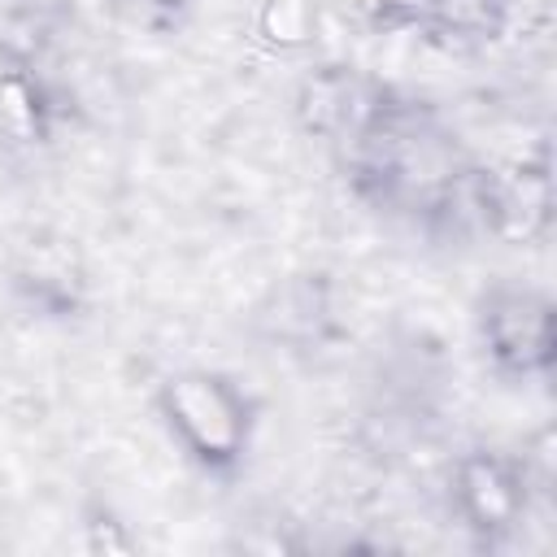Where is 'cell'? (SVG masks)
<instances>
[{"label": "cell", "mask_w": 557, "mask_h": 557, "mask_svg": "<svg viewBox=\"0 0 557 557\" xmlns=\"http://www.w3.org/2000/svg\"><path fill=\"white\" fill-rule=\"evenodd\" d=\"M74 22V0H0V61L44 65Z\"/></svg>", "instance_id": "9c48e42d"}, {"label": "cell", "mask_w": 557, "mask_h": 557, "mask_svg": "<svg viewBox=\"0 0 557 557\" xmlns=\"http://www.w3.org/2000/svg\"><path fill=\"white\" fill-rule=\"evenodd\" d=\"M252 35L274 52H300L318 35V0H261Z\"/></svg>", "instance_id": "30bf717a"}, {"label": "cell", "mask_w": 557, "mask_h": 557, "mask_svg": "<svg viewBox=\"0 0 557 557\" xmlns=\"http://www.w3.org/2000/svg\"><path fill=\"white\" fill-rule=\"evenodd\" d=\"M474 335L492 374L509 383L553 370V300L527 283H487L474 305Z\"/></svg>", "instance_id": "3957f363"}, {"label": "cell", "mask_w": 557, "mask_h": 557, "mask_svg": "<svg viewBox=\"0 0 557 557\" xmlns=\"http://www.w3.org/2000/svg\"><path fill=\"white\" fill-rule=\"evenodd\" d=\"M65 117L44 65H4L0 61V148L4 152H35L48 148L57 122Z\"/></svg>", "instance_id": "ba28073f"}, {"label": "cell", "mask_w": 557, "mask_h": 557, "mask_svg": "<svg viewBox=\"0 0 557 557\" xmlns=\"http://www.w3.org/2000/svg\"><path fill=\"white\" fill-rule=\"evenodd\" d=\"M383 96H387V83L366 78L352 65L326 61V65H313L296 83L292 113H296L305 135H313L331 148H344L370 122V113L383 104Z\"/></svg>", "instance_id": "8992f818"}, {"label": "cell", "mask_w": 557, "mask_h": 557, "mask_svg": "<svg viewBox=\"0 0 557 557\" xmlns=\"http://www.w3.org/2000/svg\"><path fill=\"white\" fill-rule=\"evenodd\" d=\"M335 9L366 26V30H405V26H426L431 0H335Z\"/></svg>", "instance_id": "8fae6325"}, {"label": "cell", "mask_w": 557, "mask_h": 557, "mask_svg": "<svg viewBox=\"0 0 557 557\" xmlns=\"http://www.w3.org/2000/svg\"><path fill=\"white\" fill-rule=\"evenodd\" d=\"M196 0H113V13L144 35H174L191 17Z\"/></svg>", "instance_id": "7c38bea8"}, {"label": "cell", "mask_w": 557, "mask_h": 557, "mask_svg": "<svg viewBox=\"0 0 557 557\" xmlns=\"http://www.w3.org/2000/svg\"><path fill=\"white\" fill-rule=\"evenodd\" d=\"M331 283L322 274H296L257 305V331L287 352L322 348L331 339Z\"/></svg>", "instance_id": "52a82bcc"}, {"label": "cell", "mask_w": 557, "mask_h": 557, "mask_svg": "<svg viewBox=\"0 0 557 557\" xmlns=\"http://www.w3.org/2000/svg\"><path fill=\"white\" fill-rule=\"evenodd\" d=\"M9 292L30 318L70 322L87 305V265L65 231H30L9 261Z\"/></svg>", "instance_id": "5b68a950"}, {"label": "cell", "mask_w": 557, "mask_h": 557, "mask_svg": "<svg viewBox=\"0 0 557 557\" xmlns=\"http://www.w3.org/2000/svg\"><path fill=\"white\" fill-rule=\"evenodd\" d=\"M470 205H474V231L505 239V244H531L553 222V174H548V148L479 165L470 174Z\"/></svg>", "instance_id": "277c9868"}, {"label": "cell", "mask_w": 557, "mask_h": 557, "mask_svg": "<svg viewBox=\"0 0 557 557\" xmlns=\"http://www.w3.org/2000/svg\"><path fill=\"white\" fill-rule=\"evenodd\" d=\"M544 492L535 487L522 457L500 448H466L453 457L448 470V505L457 522L470 531L479 548H500L522 531L535 500Z\"/></svg>", "instance_id": "7a4b0ae2"}, {"label": "cell", "mask_w": 557, "mask_h": 557, "mask_svg": "<svg viewBox=\"0 0 557 557\" xmlns=\"http://www.w3.org/2000/svg\"><path fill=\"white\" fill-rule=\"evenodd\" d=\"M152 400L191 466L205 474H235L244 466L257 431V405L235 379L200 366L174 370L157 383Z\"/></svg>", "instance_id": "6da1fadb"}]
</instances>
